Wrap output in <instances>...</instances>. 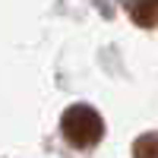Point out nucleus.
I'll return each mask as SVG.
<instances>
[{
    "label": "nucleus",
    "mask_w": 158,
    "mask_h": 158,
    "mask_svg": "<svg viewBox=\"0 0 158 158\" xmlns=\"http://www.w3.org/2000/svg\"><path fill=\"white\" fill-rule=\"evenodd\" d=\"M60 130L76 149H92L95 142L101 139L104 133V123L95 108L89 104H73V108L63 111V120H60Z\"/></svg>",
    "instance_id": "nucleus-1"
},
{
    "label": "nucleus",
    "mask_w": 158,
    "mask_h": 158,
    "mask_svg": "<svg viewBox=\"0 0 158 158\" xmlns=\"http://www.w3.org/2000/svg\"><path fill=\"white\" fill-rule=\"evenodd\" d=\"M130 16H133V22L142 25V29H152V25H158V0H133Z\"/></svg>",
    "instance_id": "nucleus-2"
},
{
    "label": "nucleus",
    "mask_w": 158,
    "mask_h": 158,
    "mask_svg": "<svg viewBox=\"0 0 158 158\" xmlns=\"http://www.w3.org/2000/svg\"><path fill=\"white\" fill-rule=\"evenodd\" d=\"M133 158H158V133H146L136 139Z\"/></svg>",
    "instance_id": "nucleus-3"
}]
</instances>
